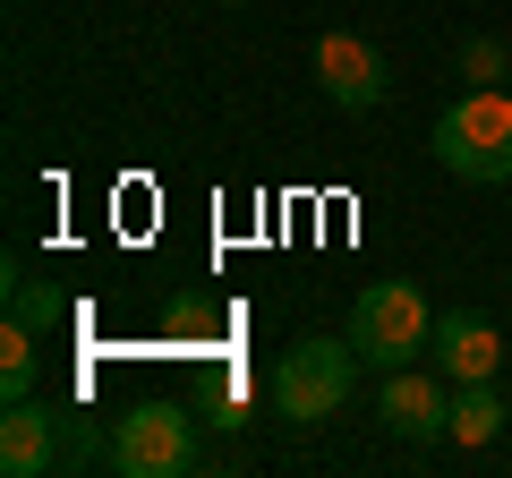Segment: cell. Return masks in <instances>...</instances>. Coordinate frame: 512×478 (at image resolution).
<instances>
[{"instance_id": "8", "label": "cell", "mask_w": 512, "mask_h": 478, "mask_svg": "<svg viewBox=\"0 0 512 478\" xmlns=\"http://www.w3.org/2000/svg\"><path fill=\"white\" fill-rule=\"evenodd\" d=\"M52 453H60V427H52V410H43L35 393L0 410V470H9V478H35V470H52Z\"/></svg>"}, {"instance_id": "10", "label": "cell", "mask_w": 512, "mask_h": 478, "mask_svg": "<svg viewBox=\"0 0 512 478\" xmlns=\"http://www.w3.org/2000/svg\"><path fill=\"white\" fill-rule=\"evenodd\" d=\"M43 333L35 325H18V316H9V325H0V393H9V402H26V393H35V376H43Z\"/></svg>"}, {"instance_id": "3", "label": "cell", "mask_w": 512, "mask_h": 478, "mask_svg": "<svg viewBox=\"0 0 512 478\" xmlns=\"http://www.w3.org/2000/svg\"><path fill=\"white\" fill-rule=\"evenodd\" d=\"M427 333H436V316H427L419 282H367L350 299V350H359L367 368H410V359H427Z\"/></svg>"}, {"instance_id": "7", "label": "cell", "mask_w": 512, "mask_h": 478, "mask_svg": "<svg viewBox=\"0 0 512 478\" xmlns=\"http://www.w3.org/2000/svg\"><path fill=\"white\" fill-rule=\"evenodd\" d=\"M427 359H436L453 385H487V376L504 368L512 350H504V333H495V316L453 308V316H436V333H427Z\"/></svg>"}, {"instance_id": "5", "label": "cell", "mask_w": 512, "mask_h": 478, "mask_svg": "<svg viewBox=\"0 0 512 478\" xmlns=\"http://www.w3.org/2000/svg\"><path fill=\"white\" fill-rule=\"evenodd\" d=\"M444 410H453V376H427L419 359L410 368H384V393H376V419L393 427V436H410V444H427V436H444Z\"/></svg>"}, {"instance_id": "11", "label": "cell", "mask_w": 512, "mask_h": 478, "mask_svg": "<svg viewBox=\"0 0 512 478\" xmlns=\"http://www.w3.org/2000/svg\"><path fill=\"white\" fill-rule=\"evenodd\" d=\"M9 316H18V325H35V333H52V325H60V299L43 291L26 265H9Z\"/></svg>"}, {"instance_id": "4", "label": "cell", "mask_w": 512, "mask_h": 478, "mask_svg": "<svg viewBox=\"0 0 512 478\" xmlns=\"http://www.w3.org/2000/svg\"><path fill=\"white\" fill-rule=\"evenodd\" d=\"M188 461H197V427H188L180 402L128 410L120 436H111V470H120V478H180Z\"/></svg>"}, {"instance_id": "9", "label": "cell", "mask_w": 512, "mask_h": 478, "mask_svg": "<svg viewBox=\"0 0 512 478\" xmlns=\"http://www.w3.org/2000/svg\"><path fill=\"white\" fill-rule=\"evenodd\" d=\"M504 419H512V402L495 393V376H487V385H453V410H444V436L478 453V444H495V436H504Z\"/></svg>"}, {"instance_id": "6", "label": "cell", "mask_w": 512, "mask_h": 478, "mask_svg": "<svg viewBox=\"0 0 512 478\" xmlns=\"http://www.w3.org/2000/svg\"><path fill=\"white\" fill-rule=\"evenodd\" d=\"M316 86H325V103L342 111H376L384 103V52L367 35H316Z\"/></svg>"}, {"instance_id": "14", "label": "cell", "mask_w": 512, "mask_h": 478, "mask_svg": "<svg viewBox=\"0 0 512 478\" xmlns=\"http://www.w3.org/2000/svg\"><path fill=\"white\" fill-rule=\"evenodd\" d=\"M504 385H512V359H504Z\"/></svg>"}, {"instance_id": "12", "label": "cell", "mask_w": 512, "mask_h": 478, "mask_svg": "<svg viewBox=\"0 0 512 478\" xmlns=\"http://www.w3.org/2000/svg\"><path fill=\"white\" fill-rule=\"evenodd\" d=\"M461 77H470V86H504V77H512V52H504L495 35H470V43H461Z\"/></svg>"}, {"instance_id": "13", "label": "cell", "mask_w": 512, "mask_h": 478, "mask_svg": "<svg viewBox=\"0 0 512 478\" xmlns=\"http://www.w3.org/2000/svg\"><path fill=\"white\" fill-rule=\"evenodd\" d=\"M222 9H248V0H222Z\"/></svg>"}, {"instance_id": "1", "label": "cell", "mask_w": 512, "mask_h": 478, "mask_svg": "<svg viewBox=\"0 0 512 478\" xmlns=\"http://www.w3.org/2000/svg\"><path fill=\"white\" fill-rule=\"evenodd\" d=\"M436 163L444 171H461L470 188H495V180H512V94L504 86H470L461 103H444L436 111Z\"/></svg>"}, {"instance_id": "2", "label": "cell", "mask_w": 512, "mask_h": 478, "mask_svg": "<svg viewBox=\"0 0 512 478\" xmlns=\"http://www.w3.org/2000/svg\"><path fill=\"white\" fill-rule=\"evenodd\" d=\"M359 350H350V333L333 342V333H308V342H291L274 359V419L291 427H325L333 410L350 402V385H359Z\"/></svg>"}]
</instances>
